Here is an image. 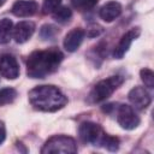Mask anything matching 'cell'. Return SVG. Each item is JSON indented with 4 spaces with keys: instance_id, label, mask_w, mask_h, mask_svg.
I'll return each instance as SVG.
<instances>
[{
    "instance_id": "obj_1",
    "label": "cell",
    "mask_w": 154,
    "mask_h": 154,
    "mask_svg": "<svg viewBox=\"0 0 154 154\" xmlns=\"http://www.w3.org/2000/svg\"><path fill=\"white\" fill-rule=\"evenodd\" d=\"M63 58L58 49L35 51L26 60V73L31 78H43L58 69Z\"/></svg>"
},
{
    "instance_id": "obj_2",
    "label": "cell",
    "mask_w": 154,
    "mask_h": 154,
    "mask_svg": "<svg viewBox=\"0 0 154 154\" xmlns=\"http://www.w3.org/2000/svg\"><path fill=\"white\" fill-rule=\"evenodd\" d=\"M29 101L34 108L55 112L67 103L66 96L54 85H37L29 91Z\"/></svg>"
},
{
    "instance_id": "obj_3",
    "label": "cell",
    "mask_w": 154,
    "mask_h": 154,
    "mask_svg": "<svg viewBox=\"0 0 154 154\" xmlns=\"http://www.w3.org/2000/svg\"><path fill=\"white\" fill-rule=\"evenodd\" d=\"M122 83H123V77L120 76H111L106 79L97 82L89 94V101L96 103V102H101L106 100L113 94V91Z\"/></svg>"
},
{
    "instance_id": "obj_4",
    "label": "cell",
    "mask_w": 154,
    "mask_h": 154,
    "mask_svg": "<svg viewBox=\"0 0 154 154\" xmlns=\"http://www.w3.org/2000/svg\"><path fill=\"white\" fill-rule=\"evenodd\" d=\"M77 152V144L76 141L65 135H57L51 137L46 143L43 144L41 153L48 154V153H63V154H75Z\"/></svg>"
},
{
    "instance_id": "obj_5",
    "label": "cell",
    "mask_w": 154,
    "mask_h": 154,
    "mask_svg": "<svg viewBox=\"0 0 154 154\" xmlns=\"http://www.w3.org/2000/svg\"><path fill=\"white\" fill-rule=\"evenodd\" d=\"M78 134H79V138L85 142V143H101V140L103 137V131L102 128L93 122H83L79 125L78 129Z\"/></svg>"
},
{
    "instance_id": "obj_6",
    "label": "cell",
    "mask_w": 154,
    "mask_h": 154,
    "mask_svg": "<svg viewBox=\"0 0 154 154\" xmlns=\"http://www.w3.org/2000/svg\"><path fill=\"white\" fill-rule=\"evenodd\" d=\"M118 124L125 130H134L140 124V117L129 105H120L117 114Z\"/></svg>"
},
{
    "instance_id": "obj_7",
    "label": "cell",
    "mask_w": 154,
    "mask_h": 154,
    "mask_svg": "<svg viewBox=\"0 0 154 154\" xmlns=\"http://www.w3.org/2000/svg\"><path fill=\"white\" fill-rule=\"evenodd\" d=\"M0 75L6 79H16L19 76V65L13 55L4 54L0 57Z\"/></svg>"
},
{
    "instance_id": "obj_8",
    "label": "cell",
    "mask_w": 154,
    "mask_h": 154,
    "mask_svg": "<svg viewBox=\"0 0 154 154\" xmlns=\"http://www.w3.org/2000/svg\"><path fill=\"white\" fill-rule=\"evenodd\" d=\"M140 34H141L140 28H132V29H130L129 31H126V32L122 36V38H120V41L118 42V45L116 46V48H114V51H113V57H114L116 59H122V58L125 55V53L129 51V48H130L132 41L136 40V38L140 36Z\"/></svg>"
},
{
    "instance_id": "obj_9",
    "label": "cell",
    "mask_w": 154,
    "mask_h": 154,
    "mask_svg": "<svg viewBox=\"0 0 154 154\" xmlns=\"http://www.w3.org/2000/svg\"><path fill=\"white\" fill-rule=\"evenodd\" d=\"M129 100L130 102L138 109H146L152 101L149 93L143 87H135L129 91Z\"/></svg>"
},
{
    "instance_id": "obj_10",
    "label": "cell",
    "mask_w": 154,
    "mask_h": 154,
    "mask_svg": "<svg viewBox=\"0 0 154 154\" xmlns=\"http://www.w3.org/2000/svg\"><path fill=\"white\" fill-rule=\"evenodd\" d=\"M35 31V24L30 20H22L16 24V26L12 30L13 38L17 43H24L26 42Z\"/></svg>"
},
{
    "instance_id": "obj_11",
    "label": "cell",
    "mask_w": 154,
    "mask_h": 154,
    "mask_svg": "<svg viewBox=\"0 0 154 154\" xmlns=\"http://www.w3.org/2000/svg\"><path fill=\"white\" fill-rule=\"evenodd\" d=\"M38 5L35 0H18L12 6V13L17 17H30L36 13Z\"/></svg>"
},
{
    "instance_id": "obj_12",
    "label": "cell",
    "mask_w": 154,
    "mask_h": 154,
    "mask_svg": "<svg viewBox=\"0 0 154 154\" xmlns=\"http://www.w3.org/2000/svg\"><path fill=\"white\" fill-rule=\"evenodd\" d=\"M83 38H84V31H83V29L75 28V29L70 30L66 34V36L64 38V48L67 52H75L81 46Z\"/></svg>"
},
{
    "instance_id": "obj_13",
    "label": "cell",
    "mask_w": 154,
    "mask_h": 154,
    "mask_svg": "<svg viewBox=\"0 0 154 154\" xmlns=\"http://www.w3.org/2000/svg\"><path fill=\"white\" fill-rule=\"evenodd\" d=\"M122 13V5L118 1H108L106 2L99 11V16L105 22H112Z\"/></svg>"
},
{
    "instance_id": "obj_14",
    "label": "cell",
    "mask_w": 154,
    "mask_h": 154,
    "mask_svg": "<svg viewBox=\"0 0 154 154\" xmlns=\"http://www.w3.org/2000/svg\"><path fill=\"white\" fill-rule=\"evenodd\" d=\"M13 30V23L8 18L0 19V45L10 42Z\"/></svg>"
},
{
    "instance_id": "obj_15",
    "label": "cell",
    "mask_w": 154,
    "mask_h": 154,
    "mask_svg": "<svg viewBox=\"0 0 154 154\" xmlns=\"http://www.w3.org/2000/svg\"><path fill=\"white\" fill-rule=\"evenodd\" d=\"M72 16V11L67 6H59L53 12V18L59 23H66Z\"/></svg>"
},
{
    "instance_id": "obj_16",
    "label": "cell",
    "mask_w": 154,
    "mask_h": 154,
    "mask_svg": "<svg viewBox=\"0 0 154 154\" xmlns=\"http://www.w3.org/2000/svg\"><path fill=\"white\" fill-rule=\"evenodd\" d=\"M17 96V91L13 88H4L0 90V106L7 105L14 101Z\"/></svg>"
},
{
    "instance_id": "obj_17",
    "label": "cell",
    "mask_w": 154,
    "mask_h": 154,
    "mask_svg": "<svg viewBox=\"0 0 154 154\" xmlns=\"http://www.w3.org/2000/svg\"><path fill=\"white\" fill-rule=\"evenodd\" d=\"M100 144H103V147L107 148V149L111 150V152H116V150H118V148H119V140H118L117 137H112V136H108V135H103V137H102Z\"/></svg>"
},
{
    "instance_id": "obj_18",
    "label": "cell",
    "mask_w": 154,
    "mask_h": 154,
    "mask_svg": "<svg viewBox=\"0 0 154 154\" xmlns=\"http://www.w3.org/2000/svg\"><path fill=\"white\" fill-rule=\"evenodd\" d=\"M140 76L146 87H148V88L154 87V73L150 69H142L140 71Z\"/></svg>"
},
{
    "instance_id": "obj_19",
    "label": "cell",
    "mask_w": 154,
    "mask_h": 154,
    "mask_svg": "<svg viewBox=\"0 0 154 154\" xmlns=\"http://www.w3.org/2000/svg\"><path fill=\"white\" fill-rule=\"evenodd\" d=\"M61 4V0H45L42 5V12L45 14L53 13Z\"/></svg>"
},
{
    "instance_id": "obj_20",
    "label": "cell",
    "mask_w": 154,
    "mask_h": 154,
    "mask_svg": "<svg viewBox=\"0 0 154 154\" xmlns=\"http://www.w3.org/2000/svg\"><path fill=\"white\" fill-rule=\"evenodd\" d=\"M55 34H57V29L51 24H45L40 30V35L43 40H51L55 36Z\"/></svg>"
},
{
    "instance_id": "obj_21",
    "label": "cell",
    "mask_w": 154,
    "mask_h": 154,
    "mask_svg": "<svg viewBox=\"0 0 154 154\" xmlns=\"http://www.w3.org/2000/svg\"><path fill=\"white\" fill-rule=\"evenodd\" d=\"M99 0H79L75 6H83L84 8H90L97 4Z\"/></svg>"
},
{
    "instance_id": "obj_22",
    "label": "cell",
    "mask_w": 154,
    "mask_h": 154,
    "mask_svg": "<svg viewBox=\"0 0 154 154\" xmlns=\"http://www.w3.org/2000/svg\"><path fill=\"white\" fill-rule=\"evenodd\" d=\"M5 138H6V129H5L4 124L0 123V144L5 141Z\"/></svg>"
},
{
    "instance_id": "obj_23",
    "label": "cell",
    "mask_w": 154,
    "mask_h": 154,
    "mask_svg": "<svg viewBox=\"0 0 154 154\" xmlns=\"http://www.w3.org/2000/svg\"><path fill=\"white\" fill-rule=\"evenodd\" d=\"M5 2H6V0H0V6H2Z\"/></svg>"
}]
</instances>
